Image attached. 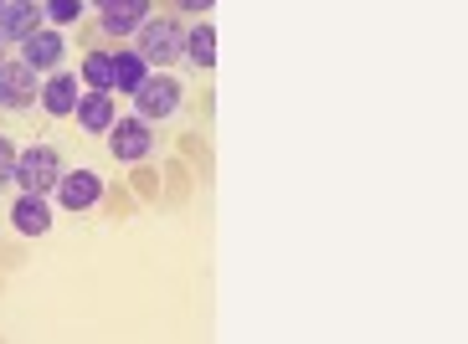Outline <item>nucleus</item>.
<instances>
[{
  "mask_svg": "<svg viewBox=\"0 0 468 344\" xmlns=\"http://www.w3.org/2000/svg\"><path fill=\"white\" fill-rule=\"evenodd\" d=\"M62 52H68V47H62L57 31H31L27 36V68H57Z\"/></svg>",
  "mask_w": 468,
  "mask_h": 344,
  "instance_id": "nucleus-10",
  "label": "nucleus"
},
{
  "mask_svg": "<svg viewBox=\"0 0 468 344\" xmlns=\"http://www.w3.org/2000/svg\"><path fill=\"white\" fill-rule=\"evenodd\" d=\"M31 98H37V83L27 62H0V109H27Z\"/></svg>",
  "mask_w": 468,
  "mask_h": 344,
  "instance_id": "nucleus-5",
  "label": "nucleus"
},
{
  "mask_svg": "<svg viewBox=\"0 0 468 344\" xmlns=\"http://www.w3.org/2000/svg\"><path fill=\"white\" fill-rule=\"evenodd\" d=\"M11 221H16V232H21V236H42L47 226H52V211H47L42 195H21L16 211H11Z\"/></svg>",
  "mask_w": 468,
  "mask_h": 344,
  "instance_id": "nucleus-8",
  "label": "nucleus"
},
{
  "mask_svg": "<svg viewBox=\"0 0 468 344\" xmlns=\"http://www.w3.org/2000/svg\"><path fill=\"white\" fill-rule=\"evenodd\" d=\"M31 31H37V5H31V0L0 5V42H27Z\"/></svg>",
  "mask_w": 468,
  "mask_h": 344,
  "instance_id": "nucleus-7",
  "label": "nucleus"
},
{
  "mask_svg": "<svg viewBox=\"0 0 468 344\" xmlns=\"http://www.w3.org/2000/svg\"><path fill=\"white\" fill-rule=\"evenodd\" d=\"M186 52H191L196 68H211V62H217V36H211V26H196L191 36H186Z\"/></svg>",
  "mask_w": 468,
  "mask_h": 344,
  "instance_id": "nucleus-14",
  "label": "nucleus"
},
{
  "mask_svg": "<svg viewBox=\"0 0 468 344\" xmlns=\"http://www.w3.org/2000/svg\"><path fill=\"white\" fill-rule=\"evenodd\" d=\"M78 124L88 129V134H98V129H109L113 124V103H109V93H88V98H78Z\"/></svg>",
  "mask_w": 468,
  "mask_h": 344,
  "instance_id": "nucleus-11",
  "label": "nucleus"
},
{
  "mask_svg": "<svg viewBox=\"0 0 468 344\" xmlns=\"http://www.w3.org/2000/svg\"><path fill=\"white\" fill-rule=\"evenodd\" d=\"M144 68H150V62H144L139 52H119V57H113V88L134 93V88L144 83Z\"/></svg>",
  "mask_w": 468,
  "mask_h": 344,
  "instance_id": "nucleus-13",
  "label": "nucleus"
},
{
  "mask_svg": "<svg viewBox=\"0 0 468 344\" xmlns=\"http://www.w3.org/2000/svg\"><path fill=\"white\" fill-rule=\"evenodd\" d=\"M98 11H109V5H124V0H93Z\"/></svg>",
  "mask_w": 468,
  "mask_h": 344,
  "instance_id": "nucleus-19",
  "label": "nucleus"
},
{
  "mask_svg": "<svg viewBox=\"0 0 468 344\" xmlns=\"http://www.w3.org/2000/svg\"><path fill=\"white\" fill-rule=\"evenodd\" d=\"M11 175H16V150L5 144V139H0V185H5Z\"/></svg>",
  "mask_w": 468,
  "mask_h": 344,
  "instance_id": "nucleus-17",
  "label": "nucleus"
},
{
  "mask_svg": "<svg viewBox=\"0 0 468 344\" xmlns=\"http://www.w3.org/2000/svg\"><path fill=\"white\" fill-rule=\"evenodd\" d=\"M113 129V154H119V160H129V165H134V160H144V154H150V129H144V119H124V124H109Z\"/></svg>",
  "mask_w": 468,
  "mask_h": 344,
  "instance_id": "nucleus-6",
  "label": "nucleus"
},
{
  "mask_svg": "<svg viewBox=\"0 0 468 344\" xmlns=\"http://www.w3.org/2000/svg\"><path fill=\"white\" fill-rule=\"evenodd\" d=\"M83 83H93V93H109L113 88V57H103V52H93L83 62Z\"/></svg>",
  "mask_w": 468,
  "mask_h": 344,
  "instance_id": "nucleus-15",
  "label": "nucleus"
},
{
  "mask_svg": "<svg viewBox=\"0 0 468 344\" xmlns=\"http://www.w3.org/2000/svg\"><path fill=\"white\" fill-rule=\"evenodd\" d=\"M103 195V180H98V170H72V175H62V185H57V201L68 211H88Z\"/></svg>",
  "mask_w": 468,
  "mask_h": 344,
  "instance_id": "nucleus-4",
  "label": "nucleus"
},
{
  "mask_svg": "<svg viewBox=\"0 0 468 344\" xmlns=\"http://www.w3.org/2000/svg\"><path fill=\"white\" fill-rule=\"evenodd\" d=\"M42 109L52 113V119H62V113H72V109H78V83H72V78H62V72H57L52 83L42 88Z\"/></svg>",
  "mask_w": 468,
  "mask_h": 344,
  "instance_id": "nucleus-12",
  "label": "nucleus"
},
{
  "mask_svg": "<svg viewBox=\"0 0 468 344\" xmlns=\"http://www.w3.org/2000/svg\"><path fill=\"white\" fill-rule=\"evenodd\" d=\"M180 47H186V36H180L176 21H150V26L139 31V57L144 62H176Z\"/></svg>",
  "mask_w": 468,
  "mask_h": 344,
  "instance_id": "nucleus-3",
  "label": "nucleus"
},
{
  "mask_svg": "<svg viewBox=\"0 0 468 344\" xmlns=\"http://www.w3.org/2000/svg\"><path fill=\"white\" fill-rule=\"evenodd\" d=\"M144 16H150V0H124V5H109V11H103V31H109V36H129V31L144 26Z\"/></svg>",
  "mask_w": 468,
  "mask_h": 344,
  "instance_id": "nucleus-9",
  "label": "nucleus"
},
{
  "mask_svg": "<svg viewBox=\"0 0 468 344\" xmlns=\"http://www.w3.org/2000/svg\"><path fill=\"white\" fill-rule=\"evenodd\" d=\"M134 103H139V119H170L180 109V83H170V78H144L134 88Z\"/></svg>",
  "mask_w": 468,
  "mask_h": 344,
  "instance_id": "nucleus-2",
  "label": "nucleus"
},
{
  "mask_svg": "<svg viewBox=\"0 0 468 344\" xmlns=\"http://www.w3.org/2000/svg\"><path fill=\"white\" fill-rule=\"evenodd\" d=\"M47 16H52L57 26H68V21L83 16V0H47Z\"/></svg>",
  "mask_w": 468,
  "mask_h": 344,
  "instance_id": "nucleus-16",
  "label": "nucleus"
},
{
  "mask_svg": "<svg viewBox=\"0 0 468 344\" xmlns=\"http://www.w3.org/2000/svg\"><path fill=\"white\" fill-rule=\"evenodd\" d=\"M176 5H180V11H207L211 0H176Z\"/></svg>",
  "mask_w": 468,
  "mask_h": 344,
  "instance_id": "nucleus-18",
  "label": "nucleus"
},
{
  "mask_svg": "<svg viewBox=\"0 0 468 344\" xmlns=\"http://www.w3.org/2000/svg\"><path fill=\"white\" fill-rule=\"evenodd\" d=\"M57 175H62V160H57V150H47V144H31V150L16 154V180H21L27 195H47L57 185Z\"/></svg>",
  "mask_w": 468,
  "mask_h": 344,
  "instance_id": "nucleus-1",
  "label": "nucleus"
}]
</instances>
